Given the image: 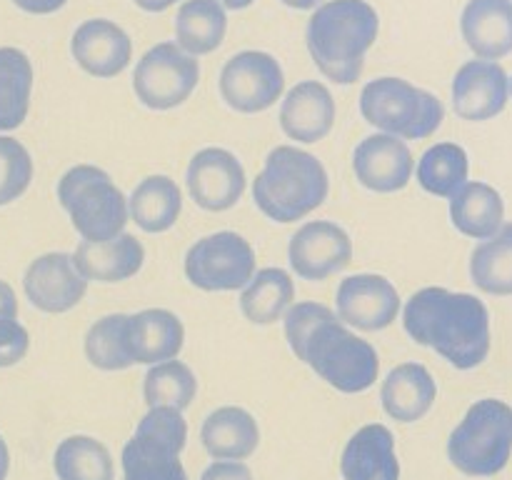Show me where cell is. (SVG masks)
<instances>
[{
  "label": "cell",
  "mask_w": 512,
  "mask_h": 480,
  "mask_svg": "<svg viewBox=\"0 0 512 480\" xmlns=\"http://www.w3.org/2000/svg\"><path fill=\"white\" fill-rule=\"evenodd\" d=\"M130 218L145 233H165L173 228L183 210V193L168 175H148L135 185L128 200Z\"/></svg>",
  "instance_id": "27"
},
{
  "label": "cell",
  "mask_w": 512,
  "mask_h": 480,
  "mask_svg": "<svg viewBox=\"0 0 512 480\" xmlns=\"http://www.w3.org/2000/svg\"><path fill=\"white\" fill-rule=\"evenodd\" d=\"M228 30V15L220 0H185L175 15V38L190 55L218 50Z\"/></svg>",
  "instance_id": "28"
},
{
  "label": "cell",
  "mask_w": 512,
  "mask_h": 480,
  "mask_svg": "<svg viewBox=\"0 0 512 480\" xmlns=\"http://www.w3.org/2000/svg\"><path fill=\"white\" fill-rule=\"evenodd\" d=\"M378 10L368 0H328L310 15L305 40L320 73L338 85L363 75L365 55L378 40Z\"/></svg>",
  "instance_id": "3"
},
{
  "label": "cell",
  "mask_w": 512,
  "mask_h": 480,
  "mask_svg": "<svg viewBox=\"0 0 512 480\" xmlns=\"http://www.w3.org/2000/svg\"><path fill=\"white\" fill-rule=\"evenodd\" d=\"M330 178L325 165L308 150L278 145L253 180V200L275 223H298L325 203Z\"/></svg>",
  "instance_id": "4"
},
{
  "label": "cell",
  "mask_w": 512,
  "mask_h": 480,
  "mask_svg": "<svg viewBox=\"0 0 512 480\" xmlns=\"http://www.w3.org/2000/svg\"><path fill=\"white\" fill-rule=\"evenodd\" d=\"M503 195L488 183H465L450 198V220L458 233L475 240H488L503 228Z\"/></svg>",
  "instance_id": "26"
},
{
  "label": "cell",
  "mask_w": 512,
  "mask_h": 480,
  "mask_svg": "<svg viewBox=\"0 0 512 480\" xmlns=\"http://www.w3.org/2000/svg\"><path fill=\"white\" fill-rule=\"evenodd\" d=\"M138 8L148 10V13H163V10H168L170 5H175L178 0H133Z\"/></svg>",
  "instance_id": "41"
},
{
  "label": "cell",
  "mask_w": 512,
  "mask_h": 480,
  "mask_svg": "<svg viewBox=\"0 0 512 480\" xmlns=\"http://www.w3.org/2000/svg\"><path fill=\"white\" fill-rule=\"evenodd\" d=\"M295 285L283 268H263L240 295V310L253 325H273L293 308Z\"/></svg>",
  "instance_id": "29"
},
{
  "label": "cell",
  "mask_w": 512,
  "mask_h": 480,
  "mask_svg": "<svg viewBox=\"0 0 512 480\" xmlns=\"http://www.w3.org/2000/svg\"><path fill=\"white\" fill-rule=\"evenodd\" d=\"M183 343V320L173 310L148 308L130 315V350L135 363L155 365L178 358Z\"/></svg>",
  "instance_id": "25"
},
{
  "label": "cell",
  "mask_w": 512,
  "mask_h": 480,
  "mask_svg": "<svg viewBox=\"0 0 512 480\" xmlns=\"http://www.w3.org/2000/svg\"><path fill=\"white\" fill-rule=\"evenodd\" d=\"M405 333L443 355L453 368L473 370L490 353V313L478 295L420 288L403 308Z\"/></svg>",
  "instance_id": "2"
},
{
  "label": "cell",
  "mask_w": 512,
  "mask_h": 480,
  "mask_svg": "<svg viewBox=\"0 0 512 480\" xmlns=\"http://www.w3.org/2000/svg\"><path fill=\"white\" fill-rule=\"evenodd\" d=\"M53 468L58 480H113V455L90 435H70L55 448Z\"/></svg>",
  "instance_id": "31"
},
{
  "label": "cell",
  "mask_w": 512,
  "mask_h": 480,
  "mask_svg": "<svg viewBox=\"0 0 512 480\" xmlns=\"http://www.w3.org/2000/svg\"><path fill=\"white\" fill-rule=\"evenodd\" d=\"M418 183L438 198H453L468 183V153L458 143H438L425 150L418 160Z\"/></svg>",
  "instance_id": "33"
},
{
  "label": "cell",
  "mask_w": 512,
  "mask_h": 480,
  "mask_svg": "<svg viewBox=\"0 0 512 480\" xmlns=\"http://www.w3.org/2000/svg\"><path fill=\"white\" fill-rule=\"evenodd\" d=\"M75 268L85 280L98 283H123L140 273L145 263V248L135 235L120 233L115 238L93 243L83 240L73 253Z\"/></svg>",
  "instance_id": "21"
},
{
  "label": "cell",
  "mask_w": 512,
  "mask_h": 480,
  "mask_svg": "<svg viewBox=\"0 0 512 480\" xmlns=\"http://www.w3.org/2000/svg\"><path fill=\"white\" fill-rule=\"evenodd\" d=\"M198 393V380L183 360H163L148 370L143 380V398L148 408L185 410Z\"/></svg>",
  "instance_id": "35"
},
{
  "label": "cell",
  "mask_w": 512,
  "mask_h": 480,
  "mask_svg": "<svg viewBox=\"0 0 512 480\" xmlns=\"http://www.w3.org/2000/svg\"><path fill=\"white\" fill-rule=\"evenodd\" d=\"M85 358L98 370H128L135 365L130 350V315L113 313L95 320L85 333Z\"/></svg>",
  "instance_id": "32"
},
{
  "label": "cell",
  "mask_w": 512,
  "mask_h": 480,
  "mask_svg": "<svg viewBox=\"0 0 512 480\" xmlns=\"http://www.w3.org/2000/svg\"><path fill=\"white\" fill-rule=\"evenodd\" d=\"M460 33L480 60L512 53V0H468L460 15Z\"/></svg>",
  "instance_id": "22"
},
{
  "label": "cell",
  "mask_w": 512,
  "mask_h": 480,
  "mask_svg": "<svg viewBox=\"0 0 512 480\" xmlns=\"http://www.w3.org/2000/svg\"><path fill=\"white\" fill-rule=\"evenodd\" d=\"M185 443L183 410L150 408L120 455L123 480H190L180 463Z\"/></svg>",
  "instance_id": "8"
},
{
  "label": "cell",
  "mask_w": 512,
  "mask_h": 480,
  "mask_svg": "<svg viewBox=\"0 0 512 480\" xmlns=\"http://www.w3.org/2000/svg\"><path fill=\"white\" fill-rule=\"evenodd\" d=\"M20 10L25 13H33V15H50V13H58L68 0H13Z\"/></svg>",
  "instance_id": "39"
},
{
  "label": "cell",
  "mask_w": 512,
  "mask_h": 480,
  "mask_svg": "<svg viewBox=\"0 0 512 480\" xmlns=\"http://www.w3.org/2000/svg\"><path fill=\"white\" fill-rule=\"evenodd\" d=\"M33 93V63L18 48H0V133L23 125Z\"/></svg>",
  "instance_id": "30"
},
{
  "label": "cell",
  "mask_w": 512,
  "mask_h": 480,
  "mask_svg": "<svg viewBox=\"0 0 512 480\" xmlns=\"http://www.w3.org/2000/svg\"><path fill=\"white\" fill-rule=\"evenodd\" d=\"M33 180V158L20 140L0 135V205L18 200Z\"/></svg>",
  "instance_id": "36"
},
{
  "label": "cell",
  "mask_w": 512,
  "mask_h": 480,
  "mask_svg": "<svg viewBox=\"0 0 512 480\" xmlns=\"http://www.w3.org/2000/svg\"><path fill=\"white\" fill-rule=\"evenodd\" d=\"M470 278L483 293L512 295V223L473 250Z\"/></svg>",
  "instance_id": "34"
},
{
  "label": "cell",
  "mask_w": 512,
  "mask_h": 480,
  "mask_svg": "<svg viewBox=\"0 0 512 480\" xmlns=\"http://www.w3.org/2000/svg\"><path fill=\"white\" fill-rule=\"evenodd\" d=\"M360 113L373 128L408 140L430 138L443 125V100L405 78L370 80L360 93Z\"/></svg>",
  "instance_id": "7"
},
{
  "label": "cell",
  "mask_w": 512,
  "mask_h": 480,
  "mask_svg": "<svg viewBox=\"0 0 512 480\" xmlns=\"http://www.w3.org/2000/svg\"><path fill=\"white\" fill-rule=\"evenodd\" d=\"M18 318V298L5 280H0V320Z\"/></svg>",
  "instance_id": "40"
},
{
  "label": "cell",
  "mask_w": 512,
  "mask_h": 480,
  "mask_svg": "<svg viewBox=\"0 0 512 480\" xmlns=\"http://www.w3.org/2000/svg\"><path fill=\"white\" fill-rule=\"evenodd\" d=\"M220 3H223L225 8H230V10H243V8H250L255 0H220Z\"/></svg>",
  "instance_id": "44"
},
{
  "label": "cell",
  "mask_w": 512,
  "mask_h": 480,
  "mask_svg": "<svg viewBox=\"0 0 512 480\" xmlns=\"http://www.w3.org/2000/svg\"><path fill=\"white\" fill-rule=\"evenodd\" d=\"M338 318L350 328L375 333L398 320L400 295L398 288L385 275L358 273L340 280L335 293Z\"/></svg>",
  "instance_id": "13"
},
{
  "label": "cell",
  "mask_w": 512,
  "mask_h": 480,
  "mask_svg": "<svg viewBox=\"0 0 512 480\" xmlns=\"http://www.w3.org/2000/svg\"><path fill=\"white\" fill-rule=\"evenodd\" d=\"M30 335L15 318L0 320V368L20 363L28 355Z\"/></svg>",
  "instance_id": "37"
},
{
  "label": "cell",
  "mask_w": 512,
  "mask_h": 480,
  "mask_svg": "<svg viewBox=\"0 0 512 480\" xmlns=\"http://www.w3.org/2000/svg\"><path fill=\"white\" fill-rule=\"evenodd\" d=\"M280 3L295 10H313L318 8V5H323V0H280Z\"/></svg>",
  "instance_id": "43"
},
{
  "label": "cell",
  "mask_w": 512,
  "mask_h": 480,
  "mask_svg": "<svg viewBox=\"0 0 512 480\" xmlns=\"http://www.w3.org/2000/svg\"><path fill=\"white\" fill-rule=\"evenodd\" d=\"M8 470H10V453H8V445H5L3 435H0V480L8 478Z\"/></svg>",
  "instance_id": "42"
},
{
  "label": "cell",
  "mask_w": 512,
  "mask_h": 480,
  "mask_svg": "<svg viewBox=\"0 0 512 480\" xmlns=\"http://www.w3.org/2000/svg\"><path fill=\"white\" fill-rule=\"evenodd\" d=\"M200 80V63L178 43H158L133 70V93L145 108L173 110L193 95Z\"/></svg>",
  "instance_id": "10"
},
{
  "label": "cell",
  "mask_w": 512,
  "mask_h": 480,
  "mask_svg": "<svg viewBox=\"0 0 512 480\" xmlns=\"http://www.w3.org/2000/svg\"><path fill=\"white\" fill-rule=\"evenodd\" d=\"M510 80L495 60H468L453 78V108L470 123H483L505 110Z\"/></svg>",
  "instance_id": "17"
},
{
  "label": "cell",
  "mask_w": 512,
  "mask_h": 480,
  "mask_svg": "<svg viewBox=\"0 0 512 480\" xmlns=\"http://www.w3.org/2000/svg\"><path fill=\"white\" fill-rule=\"evenodd\" d=\"M25 295L43 313H68L85 298L88 280L75 268L73 255L45 253L28 265L23 278Z\"/></svg>",
  "instance_id": "16"
},
{
  "label": "cell",
  "mask_w": 512,
  "mask_h": 480,
  "mask_svg": "<svg viewBox=\"0 0 512 480\" xmlns=\"http://www.w3.org/2000/svg\"><path fill=\"white\" fill-rule=\"evenodd\" d=\"M510 93H512V80H510Z\"/></svg>",
  "instance_id": "45"
},
{
  "label": "cell",
  "mask_w": 512,
  "mask_h": 480,
  "mask_svg": "<svg viewBox=\"0 0 512 480\" xmlns=\"http://www.w3.org/2000/svg\"><path fill=\"white\" fill-rule=\"evenodd\" d=\"M245 168L230 150L203 148L188 165V190L195 205L210 213L230 210L245 193Z\"/></svg>",
  "instance_id": "14"
},
{
  "label": "cell",
  "mask_w": 512,
  "mask_h": 480,
  "mask_svg": "<svg viewBox=\"0 0 512 480\" xmlns=\"http://www.w3.org/2000/svg\"><path fill=\"white\" fill-rule=\"evenodd\" d=\"M58 200L83 240L103 243L125 230L128 200L98 165H75L58 180Z\"/></svg>",
  "instance_id": "5"
},
{
  "label": "cell",
  "mask_w": 512,
  "mask_h": 480,
  "mask_svg": "<svg viewBox=\"0 0 512 480\" xmlns=\"http://www.w3.org/2000/svg\"><path fill=\"white\" fill-rule=\"evenodd\" d=\"M290 268L303 280H325L353 263V240L333 220H310L300 225L288 245Z\"/></svg>",
  "instance_id": "12"
},
{
  "label": "cell",
  "mask_w": 512,
  "mask_h": 480,
  "mask_svg": "<svg viewBox=\"0 0 512 480\" xmlns=\"http://www.w3.org/2000/svg\"><path fill=\"white\" fill-rule=\"evenodd\" d=\"M200 440L215 460H245L258 450V420L238 405H223L205 418Z\"/></svg>",
  "instance_id": "24"
},
{
  "label": "cell",
  "mask_w": 512,
  "mask_h": 480,
  "mask_svg": "<svg viewBox=\"0 0 512 480\" xmlns=\"http://www.w3.org/2000/svg\"><path fill=\"white\" fill-rule=\"evenodd\" d=\"M353 173L373 193H398L413 178L415 160L398 135L375 133L353 150Z\"/></svg>",
  "instance_id": "15"
},
{
  "label": "cell",
  "mask_w": 512,
  "mask_h": 480,
  "mask_svg": "<svg viewBox=\"0 0 512 480\" xmlns=\"http://www.w3.org/2000/svg\"><path fill=\"white\" fill-rule=\"evenodd\" d=\"M200 480H253V473L243 460H215L203 470Z\"/></svg>",
  "instance_id": "38"
},
{
  "label": "cell",
  "mask_w": 512,
  "mask_h": 480,
  "mask_svg": "<svg viewBox=\"0 0 512 480\" xmlns=\"http://www.w3.org/2000/svg\"><path fill=\"white\" fill-rule=\"evenodd\" d=\"M335 125V98L318 80H303L288 90L280 105V128L290 140L318 143Z\"/></svg>",
  "instance_id": "19"
},
{
  "label": "cell",
  "mask_w": 512,
  "mask_h": 480,
  "mask_svg": "<svg viewBox=\"0 0 512 480\" xmlns=\"http://www.w3.org/2000/svg\"><path fill=\"white\" fill-rule=\"evenodd\" d=\"M285 338L295 358L340 393H365L378 380V350L348 330L328 305L313 300L293 305L285 313Z\"/></svg>",
  "instance_id": "1"
},
{
  "label": "cell",
  "mask_w": 512,
  "mask_h": 480,
  "mask_svg": "<svg viewBox=\"0 0 512 480\" xmlns=\"http://www.w3.org/2000/svg\"><path fill=\"white\" fill-rule=\"evenodd\" d=\"M185 275L205 293L240 290L255 275V250L233 230L205 235L185 253Z\"/></svg>",
  "instance_id": "9"
},
{
  "label": "cell",
  "mask_w": 512,
  "mask_h": 480,
  "mask_svg": "<svg viewBox=\"0 0 512 480\" xmlns=\"http://www.w3.org/2000/svg\"><path fill=\"white\" fill-rule=\"evenodd\" d=\"M343 480H400L395 435L383 423L363 425L348 440L340 458Z\"/></svg>",
  "instance_id": "20"
},
{
  "label": "cell",
  "mask_w": 512,
  "mask_h": 480,
  "mask_svg": "<svg viewBox=\"0 0 512 480\" xmlns=\"http://www.w3.org/2000/svg\"><path fill=\"white\" fill-rule=\"evenodd\" d=\"M438 398L433 373L420 363H403L388 373L380 388V400L390 418L398 423H415L425 418Z\"/></svg>",
  "instance_id": "23"
},
{
  "label": "cell",
  "mask_w": 512,
  "mask_h": 480,
  "mask_svg": "<svg viewBox=\"0 0 512 480\" xmlns=\"http://www.w3.org/2000/svg\"><path fill=\"white\" fill-rule=\"evenodd\" d=\"M512 455V408L498 398H483L465 413L448 438V458L460 473L490 478Z\"/></svg>",
  "instance_id": "6"
},
{
  "label": "cell",
  "mask_w": 512,
  "mask_h": 480,
  "mask_svg": "<svg viewBox=\"0 0 512 480\" xmlns=\"http://www.w3.org/2000/svg\"><path fill=\"white\" fill-rule=\"evenodd\" d=\"M285 88L278 60L263 50L235 53L220 70V95L238 113L253 115L273 108Z\"/></svg>",
  "instance_id": "11"
},
{
  "label": "cell",
  "mask_w": 512,
  "mask_h": 480,
  "mask_svg": "<svg viewBox=\"0 0 512 480\" xmlns=\"http://www.w3.org/2000/svg\"><path fill=\"white\" fill-rule=\"evenodd\" d=\"M75 63L93 78H115L133 58V40L108 18H93L78 25L70 38Z\"/></svg>",
  "instance_id": "18"
}]
</instances>
